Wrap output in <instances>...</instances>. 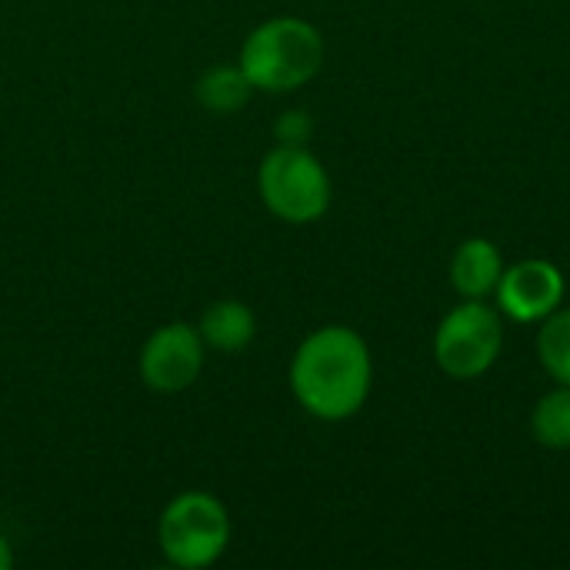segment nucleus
<instances>
[{"label":"nucleus","instance_id":"f257e3e1","mask_svg":"<svg viewBox=\"0 0 570 570\" xmlns=\"http://www.w3.org/2000/svg\"><path fill=\"white\" fill-rule=\"evenodd\" d=\"M371 384V347L344 324L311 331L291 357V394L317 421L337 424L354 417L367 404Z\"/></svg>","mask_w":570,"mask_h":570},{"label":"nucleus","instance_id":"f03ea898","mask_svg":"<svg viewBox=\"0 0 570 570\" xmlns=\"http://www.w3.org/2000/svg\"><path fill=\"white\" fill-rule=\"evenodd\" d=\"M237 63L254 90L287 94L321 73L324 37L304 17H271L244 37Z\"/></svg>","mask_w":570,"mask_h":570},{"label":"nucleus","instance_id":"7ed1b4c3","mask_svg":"<svg viewBox=\"0 0 570 570\" xmlns=\"http://www.w3.org/2000/svg\"><path fill=\"white\" fill-rule=\"evenodd\" d=\"M257 194L284 224H314L327 214L334 187L327 167L307 147L277 144L257 167Z\"/></svg>","mask_w":570,"mask_h":570},{"label":"nucleus","instance_id":"20e7f679","mask_svg":"<svg viewBox=\"0 0 570 570\" xmlns=\"http://www.w3.org/2000/svg\"><path fill=\"white\" fill-rule=\"evenodd\" d=\"M157 541L174 568H210L230 544V514L210 491H180L160 511Z\"/></svg>","mask_w":570,"mask_h":570},{"label":"nucleus","instance_id":"39448f33","mask_svg":"<svg viewBox=\"0 0 570 570\" xmlns=\"http://www.w3.org/2000/svg\"><path fill=\"white\" fill-rule=\"evenodd\" d=\"M501 317L484 301L458 304L434 331V361L454 381H474L488 374L501 354Z\"/></svg>","mask_w":570,"mask_h":570},{"label":"nucleus","instance_id":"423d86ee","mask_svg":"<svg viewBox=\"0 0 570 570\" xmlns=\"http://www.w3.org/2000/svg\"><path fill=\"white\" fill-rule=\"evenodd\" d=\"M207 361V344L197 331V324L170 321L150 331V337L140 347L137 371L147 391L154 394H184L197 384Z\"/></svg>","mask_w":570,"mask_h":570},{"label":"nucleus","instance_id":"0eeeda50","mask_svg":"<svg viewBox=\"0 0 570 570\" xmlns=\"http://www.w3.org/2000/svg\"><path fill=\"white\" fill-rule=\"evenodd\" d=\"M564 274L551 261H521L514 267H504L498 281V307L518 321V324H541L548 314H554L564 301Z\"/></svg>","mask_w":570,"mask_h":570},{"label":"nucleus","instance_id":"6e6552de","mask_svg":"<svg viewBox=\"0 0 570 570\" xmlns=\"http://www.w3.org/2000/svg\"><path fill=\"white\" fill-rule=\"evenodd\" d=\"M501 274H504L501 250L488 237H471L454 250L451 284L464 301H488L498 291Z\"/></svg>","mask_w":570,"mask_h":570},{"label":"nucleus","instance_id":"1a4fd4ad","mask_svg":"<svg viewBox=\"0 0 570 570\" xmlns=\"http://www.w3.org/2000/svg\"><path fill=\"white\" fill-rule=\"evenodd\" d=\"M197 331H200L207 351L237 354V351L250 347V341L257 337V314L250 311V304H244L237 297H224V301H214L200 314Z\"/></svg>","mask_w":570,"mask_h":570},{"label":"nucleus","instance_id":"9d476101","mask_svg":"<svg viewBox=\"0 0 570 570\" xmlns=\"http://www.w3.org/2000/svg\"><path fill=\"white\" fill-rule=\"evenodd\" d=\"M194 97L210 114H234L254 97V83L240 70V63H217L200 73Z\"/></svg>","mask_w":570,"mask_h":570},{"label":"nucleus","instance_id":"9b49d317","mask_svg":"<svg viewBox=\"0 0 570 570\" xmlns=\"http://www.w3.org/2000/svg\"><path fill=\"white\" fill-rule=\"evenodd\" d=\"M531 434L548 451H570V387L561 384L534 404Z\"/></svg>","mask_w":570,"mask_h":570},{"label":"nucleus","instance_id":"f8f14e48","mask_svg":"<svg viewBox=\"0 0 570 570\" xmlns=\"http://www.w3.org/2000/svg\"><path fill=\"white\" fill-rule=\"evenodd\" d=\"M538 357H541V367L558 384L570 387V307H558L554 314L541 321Z\"/></svg>","mask_w":570,"mask_h":570},{"label":"nucleus","instance_id":"ddd939ff","mask_svg":"<svg viewBox=\"0 0 570 570\" xmlns=\"http://www.w3.org/2000/svg\"><path fill=\"white\" fill-rule=\"evenodd\" d=\"M314 134V124L304 110H287L281 114V120L274 124V137L277 144H287V147H304Z\"/></svg>","mask_w":570,"mask_h":570},{"label":"nucleus","instance_id":"4468645a","mask_svg":"<svg viewBox=\"0 0 570 570\" xmlns=\"http://www.w3.org/2000/svg\"><path fill=\"white\" fill-rule=\"evenodd\" d=\"M10 568H13V544H10V538L0 531V570Z\"/></svg>","mask_w":570,"mask_h":570}]
</instances>
